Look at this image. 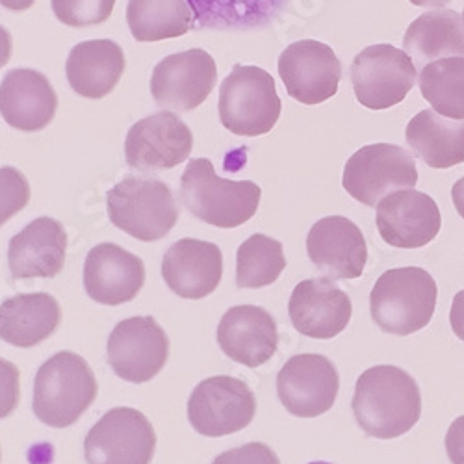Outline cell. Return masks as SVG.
Instances as JSON below:
<instances>
[{"label": "cell", "instance_id": "obj_1", "mask_svg": "<svg viewBox=\"0 0 464 464\" xmlns=\"http://www.w3.org/2000/svg\"><path fill=\"white\" fill-rule=\"evenodd\" d=\"M352 407L368 437L398 439L420 421V386L412 375L398 366H373L359 377Z\"/></svg>", "mask_w": 464, "mask_h": 464}, {"label": "cell", "instance_id": "obj_2", "mask_svg": "<svg viewBox=\"0 0 464 464\" xmlns=\"http://www.w3.org/2000/svg\"><path fill=\"white\" fill-rule=\"evenodd\" d=\"M439 286L421 267H396L384 272L372 294V320L384 333L409 336L428 327L437 308Z\"/></svg>", "mask_w": 464, "mask_h": 464}, {"label": "cell", "instance_id": "obj_3", "mask_svg": "<svg viewBox=\"0 0 464 464\" xmlns=\"http://www.w3.org/2000/svg\"><path fill=\"white\" fill-rule=\"evenodd\" d=\"M180 198L198 219L219 228H237L256 214L262 189L251 180L221 179L208 159H193L180 179Z\"/></svg>", "mask_w": 464, "mask_h": 464}, {"label": "cell", "instance_id": "obj_4", "mask_svg": "<svg viewBox=\"0 0 464 464\" xmlns=\"http://www.w3.org/2000/svg\"><path fill=\"white\" fill-rule=\"evenodd\" d=\"M97 398V379L90 364L71 352H60L37 370L34 414L49 428L63 430L79 421Z\"/></svg>", "mask_w": 464, "mask_h": 464}, {"label": "cell", "instance_id": "obj_5", "mask_svg": "<svg viewBox=\"0 0 464 464\" xmlns=\"http://www.w3.org/2000/svg\"><path fill=\"white\" fill-rule=\"evenodd\" d=\"M110 221L141 242L168 237L179 219L171 188L149 177H127L115 184L106 198Z\"/></svg>", "mask_w": 464, "mask_h": 464}, {"label": "cell", "instance_id": "obj_6", "mask_svg": "<svg viewBox=\"0 0 464 464\" xmlns=\"http://www.w3.org/2000/svg\"><path fill=\"white\" fill-rule=\"evenodd\" d=\"M281 115L274 76L255 65H235L219 88L221 125L237 136H262Z\"/></svg>", "mask_w": 464, "mask_h": 464}, {"label": "cell", "instance_id": "obj_7", "mask_svg": "<svg viewBox=\"0 0 464 464\" xmlns=\"http://www.w3.org/2000/svg\"><path fill=\"white\" fill-rule=\"evenodd\" d=\"M418 182V169L412 154L392 143H373L359 149L347 160L342 186L350 196L366 205L379 201L400 189H412Z\"/></svg>", "mask_w": 464, "mask_h": 464}, {"label": "cell", "instance_id": "obj_8", "mask_svg": "<svg viewBox=\"0 0 464 464\" xmlns=\"http://www.w3.org/2000/svg\"><path fill=\"white\" fill-rule=\"evenodd\" d=\"M256 400L249 386L228 375L205 379L196 386L188 401L191 428L203 437L238 433L253 421Z\"/></svg>", "mask_w": 464, "mask_h": 464}, {"label": "cell", "instance_id": "obj_9", "mask_svg": "<svg viewBox=\"0 0 464 464\" xmlns=\"http://www.w3.org/2000/svg\"><path fill=\"white\" fill-rule=\"evenodd\" d=\"M350 72L357 101L370 110L400 104L414 88L418 76L411 56L386 44L361 51Z\"/></svg>", "mask_w": 464, "mask_h": 464}, {"label": "cell", "instance_id": "obj_10", "mask_svg": "<svg viewBox=\"0 0 464 464\" xmlns=\"http://www.w3.org/2000/svg\"><path fill=\"white\" fill-rule=\"evenodd\" d=\"M157 435L147 416L130 407L108 411L84 440L88 464H149Z\"/></svg>", "mask_w": 464, "mask_h": 464}, {"label": "cell", "instance_id": "obj_11", "mask_svg": "<svg viewBox=\"0 0 464 464\" xmlns=\"http://www.w3.org/2000/svg\"><path fill=\"white\" fill-rule=\"evenodd\" d=\"M108 364L129 382H147L159 375L169 357V338L150 316H138L113 327L108 345Z\"/></svg>", "mask_w": 464, "mask_h": 464}, {"label": "cell", "instance_id": "obj_12", "mask_svg": "<svg viewBox=\"0 0 464 464\" xmlns=\"http://www.w3.org/2000/svg\"><path fill=\"white\" fill-rule=\"evenodd\" d=\"M216 82L214 58L203 49H189L164 58L154 67L150 93L164 110L189 111L208 99Z\"/></svg>", "mask_w": 464, "mask_h": 464}, {"label": "cell", "instance_id": "obj_13", "mask_svg": "<svg viewBox=\"0 0 464 464\" xmlns=\"http://www.w3.org/2000/svg\"><path fill=\"white\" fill-rule=\"evenodd\" d=\"M340 391L336 366L324 355L292 357L277 375V394L286 411L299 418H316L333 409Z\"/></svg>", "mask_w": 464, "mask_h": 464}, {"label": "cell", "instance_id": "obj_14", "mask_svg": "<svg viewBox=\"0 0 464 464\" xmlns=\"http://www.w3.org/2000/svg\"><path fill=\"white\" fill-rule=\"evenodd\" d=\"M189 127L169 110L140 120L127 134L125 154L132 169L150 173L173 169L191 152Z\"/></svg>", "mask_w": 464, "mask_h": 464}, {"label": "cell", "instance_id": "obj_15", "mask_svg": "<svg viewBox=\"0 0 464 464\" xmlns=\"http://www.w3.org/2000/svg\"><path fill=\"white\" fill-rule=\"evenodd\" d=\"M279 74L292 99L314 106L336 95L342 65L329 45L316 40H301L283 51Z\"/></svg>", "mask_w": 464, "mask_h": 464}, {"label": "cell", "instance_id": "obj_16", "mask_svg": "<svg viewBox=\"0 0 464 464\" xmlns=\"http://www.w3.org/2000/svg\"><path fill=\"white\" fill-rule=\"evenodd\" d=\"M442 227L440 210L428 193L400 189L377 205L381 238L400 249H418L431 244Z\"/></svg>", "mask_w": 464, "mask_h": 464}, {"label": "cell", "instance_id": "obj_17", "mask_svg": "<svg viewBox=\"0 0 464 464\" xmlns=\"http://www.w3.org/2000/svg\"><path fill=\"white\" fill-rule=\"evenodd\" d=\"M288 314L292 325L308 338L331 340L350 325L353 304L329 277L301 281L290 297Z\"/></svg>", "mask_w": 464, "mask_h": 464}, {"label": "cell", "instance_id": "obj_18", "mask_svg": "<svg viewBox=\"0 0 464 464\" xmlns=\"http://www.w3.org/2000/svg\"><path fill=\"white\" fill-rule=\"evenodd\" d=\"M306 253L329 279H359L368 262L362 230L343 216H329L314 223L306 237Z\"/></svg>", "mask_w": 464, "mask_h": 464}, {"label": "cell", "instance_id": "obj_19", "mask_svg": "<svg viewBox=\"0 0 464 464\" xmlns=\"http://www.w3.org/2000/svg\"><path fill=\"white\" fill-rule=\"evenodd\" d=\"M218 342L230 361L256 368L277 353L279 331L266 308L240 304L223 314L218 327Z\"/></svg>", "mask_w": 464, "mask_h": 464}, {"label": "cell", "instance_id": "obj_20", "mask_svg": "<svg viewBox=\"0 0 464 464\" xmlns=\"http://www.w3.org/2000/svg\"><path fill=\"white\" fill-rule=\"evenodd\" d=\"M145 283L143 260L115 244L95 246L84 264V286L88 295L118 306L132 301Z\"/></svg>", "mask_w": 464, "mask_h": 464}, {"label": "cell", "instance_id": "obj_21", "mask_svg": "<svg viewBox=\"0 0 464 464\" xmlns=\"http://www.w3.org/2000/svg\"><path fill=\"white\" fill-rule=\"evenodd\" d=\"M56 108L58 95L40 71L14 69L0 82V115L17 130H44L54 120Z\"/></svg>", "mask_w": 464, "mask_h": 464}, {"label": "cell", "instance_id": "obj_22", "mask_svg": "<svg viewBox=\"0 0 464 464\" xmlns=\"http://www.w3.org/2000/svg\"><path fill=\"white\" fill-rule=\"evenodd\" d=\"M67 232L58 219L37 218L15 235L8 247L14 279H53L65 264Z\"/></svg>", "mask_w": 464, "mask_h": 464}, {"label": "cell", "instance_id": "obj_23", "mask_svg": "<svg viewBox=\"0 0 464 464\" xmlns=\"http://www.w3.org/2000/svg\"><path fill=\"white\" fill-rule=\"evenodd\" d=\"M223 276V255L216 244L182 238L164 255L162 277L169 290L184 299L210 295Z\"/></svg>", "mask_w": 464, "mask_h": 464}, {"label": "cell", "instance_id": "obj_24", "mask_svg": "<svg viewBox=\"0 0 464 464\" xmlns=\"http://www.w3.org/2000/svg\"><path fill=\"white\" fill-rule=\"evenodd\" d=\"M125 71L123 49L111 40H92L74 45L65 72L69 86L86 99H102L113 92Z\"/></svg>", "mask_w": 464, "mask_h": 464}, {"label": "cell", "instance_id": "obj_25", "mask_svg": "<svg viewBox=\"0 0 464 464\" xmlns=\"http://www.w3.org/2000/svg\"><path fill=\"white\" fill-rule=\"evenodd\" d=\"M403 51L420 72L428 63L444 58H464V19L455 10L437 8L411 23Z\"/></svg>", "mask_w": 464, "mask_h": 464}, {"label": "cell", "instance_id": "obj_26", "mask_svg": "<svg viewBox=\"0 0 464 464\" xmlns=\"http://www.w3.org/2000/svg\"><path fill=\"white\" fill-rule=\"evenodd\" d=\"M60 303L45 294H21L0 304V338L17 347H34L60 325Z\"/></svg>", "mask_w": 464, "mask_h": 464}, {"label": "cell", "instance_id": "obj_27", "mask_svg": "<svg viewBox=\"0 0 464 464\" xmlns=\"http://www.w3.org/2000/svg\"><path fill=\"white\" fill-rule=\"evenodd\" d=\"M407 143L416 157L435 169L464 164V120H450L421 110L407 127Z\"/></svg>", "mask_w": 464, "mask_h": 464}, {"label": "cell", "instance_id": "obj_28", "mask_svg": "<svg viewBox=\"0 0 464 464\" xmlns=\"http://www.w3.org/2000/svg\"><path fill=\"white\" fill-rule=\"evenodd\" d=\"M127 23L136 42H162L193 30L188 0H129Z\"/></svg>", "mask_w": 464, "mask_h": 464}, {"label": "cell", "instance_id": "obj_29", "mask_svg": "<svg viewBox=\"0 0 464 464\" xmlns=\"http://www.w3.org/2000/svg\"><path fill=\"white\" fill-rule=\"evenodd\" d=\"M418 86L433 110L450 120H464V58H444L418 72Z\"/></svg>", "mask_w": 464, "mask_h": 464}, {"label": "cell", "instance_id": "obj_30", "mask_svg": "<svg viewBox=\"0 0 464 464\" xmlns=\"http://www.w3.org/2000/svg\"><path fill=\"white\" fill-rule=\"evenodd\" d=\"M286 267L283 244L266 235H253L237 253V283L240 288L274 285Z\"/></svg>", "mask_w": 464, "mask_h": 464}, {"label": "cell", "instance_id": "obj_31", "mask_svg": "<svg viewBox=\"0 0 464 464\" xmlns=\"http://www.w3.org/2000/svg\"><path fill=\"white\" fill-rule=\"evenodd\" d=\"M196 24L193 30H237L258 24L269 0H188Z\"/></svg>", "mask_w": 464, "mask_h": 464}, {"label": "cell", "instance_id": "obj_32", "mask_svg": "<svg viewBox=\"0 0 464 464\" xmlns=\"http://www.w3.org/2000/svg\"><path fill=\"white\" fill-rule=\"evenodd\" d=\"M115 0H53L56 19L72 28H84L108 21Z\"/></svg>", "mask_w": 464, "mask_h": 464}, {"label": "cell", "instance_id": "obj_33", "mask_svg": "<svg viewBox=\"0 0 464 464\" xmlns=\"http://www.w3.org/2000/svg\"><path fill=\"white\" fill-rule=\"evenodd\" d=\"M30 201V184L15 168H0V227Z\"/></svg>", "mask_w": 464, "mask_h": 464}, {"label": "cell", "instance_id": "obj_34", "mask_svg": "<svg viewBox=\"0 0 464 464\" xmlns=\"http://www.w3.org/2000/svg\"><path fill=\"white\" fill-rule=\"evenodd\" d=\"M212 464H281V460L269 446L262 442H249L242 448L218 455Z\"/></svg>", "mask_w": 464, "mask_h": 464}, {"label": "cell", "instance_id": "obj_35", "mask_svg": "<svg viewBox=\"0 0 464 464\" xmlns=\"http://www.w3.org/2000/svg\"><path fill=\"white\" fill-rule=\"evenodd\" d=\"M19 370L14 362L0 357V420L10 416L19 403Z\"/></svg>", "mask_w": 464, "mask_h": 464}, {"label": "cell", "instance_id": "obj_36", "mask_svg": "<svg viewBox=\"0 0 464 464\" xmlns=\"http://www.w3.org/2000/svg\"><path fill=\"white\" fill-rule=\"evenodd\" d=\"M446 451L453 464H464V416H459L446 433Z\"/></svg>", "mask_w": 464, "mask_h": 464}, {"label": "cell", "instance_id": "obj_37", "mask_svg": "<svg viewBox=\"0 0 464 464\" xmlns=\"http://www.w3.org/2000/svg\"><path fill=\"white\" fill-rule=\"evenodd\" d=\"M450 324L457 338L464 342V290H460L451 303V311H450Z\"/></svg>", "mask_w": 464, "mask_h": 464}, {"label": "cell", "instance_id": "obj_38", "mask_svg": "<svg viewBox=\"0 0 464 464\" xmlns=\"http://www.w3.org/2000/svg\"><path fill=\"white\" fill-rule=\"evenodd\" d=\"M12 49H14L12 35L3 24H0V69H3L10 62Z\"/></svg>", "mask_w": 464, "mask_h": 464}, {"label": "cell", "instance_id": "obj_39", "mask_svg": "<svg viewBox=\"0 0 464 464\" xmlns=\"http://www.w3.org/2000/svg\"><path fill=\"white\" fill-rule=\"evenodd\" d=\"M451 199H453V205H455L459 216L464 219V177L453 184Z\"/></svg>", "mask_w": 464, "mask_h": 464}, {"label": "cell", "instance_id": "obj_40", "mask_svg": "<svg viewBox=\"0 0 464 464\" xmlns=\"http://www.w3.org/2000/svg\"><path fill=\"white\" fill-rule=\"evenodd\" d=\"M35 0H0V6H5L6 10L12 12H24L34 6Z\"/></svg>", "mask_w": 464, "mask_h": 464}, {"label": "cell", "instance_id": "obj_41", "mask_svg": "<svg viewBox=\"0 0 464 464\" xmlns=\"http://www.w3.org/2000/svg\"><path fill=\"white\" fill-rule=\"evenodd\" d=\"M450 0H411V5L420 8H444Z\"/></svg>", "mask_w": 464, "mask_h": 464}, {"label": "cell", "instance_id": "obj_42", "mask_svg": "<svg viewBox=\"0 0 464 464\" xmlns=\"http://www.w3.org/2000/svg\"><path fill=\"white\" fill-rule=\"evenodd\" d=\"M311 464H331V462H324V460H316V462H311Z\"/></svg>", "mask_w": 464, "mask_h": 464}, {"label": "cell", "instance_id": "obj_43", "mask_svg": "<svg viewBox=\"0 0 464 464\" xmlns=\"http://www.w3.org/2000/svg\"><path fill=\"white\" fill-rule=\"evenodd\" d=\"M462 19H464V14H462Z\"/></svg>", "mask_w": 464, "mask_h": 464}]
</instances>
